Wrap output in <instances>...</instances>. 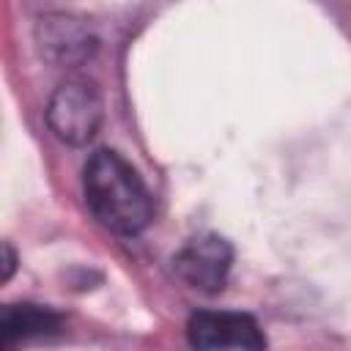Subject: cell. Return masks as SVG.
Wrapping results in <instances>:
<instances>
[{
    "label": "cell",
    "instance_id": "obj_7",
    "mask_svg": "<svg viewBox=\"0 0 351 351\" xmlns=\"http://www.w3.org/2000/svg\"><path fill=\"white\" fill-rule=\"evenodd\" d=\"M14 269H16V255H14L11 244H8V241H3V282H8V280H11Z\"/></svg>",
    "mask_w": 351,
    "mask_h": 351
},
{
    "label": "cell",
    "instance_id": "obj_1",
    "mask_svg": "<svg viewBox=\"0 0 351 351\" xmlns=\"http://www.w3.org/2000/svg\"><path fill=\"white\" fill-rule=\"evenodd\" d=\"M82 189L90 214L112 233L134 236L154 217L151 195L137 170L110 148L90 154L82 170Z\"/></svg>",
    "mask_w": 351,
    "mask_h": 351
},
{
    "label": "cell",
    "instance_id": "obj_6",
    "mask_svg": "<svg viewBox=\"0 0 351 351\" xmlns=\"http://www.w3.org/2000/svg\"><path fill=\"white\" fill-rule=\"evenodd\" d=\"M0 329H3V348L11 351L16 343L55 335L60 329V315L49 307L30 304V302L5 304L0 315Z\"/></svg>",
    "mask_w": 351,
    "mask_h": 351
},
{
    "label": "cell",
    "instance_id": "obj_2",
    "mask_svg": "<svg viewBox=\"0 0 351 351\" xmlns=\"http://www.w3.org/2000/svg\"><path fill=\"white\" fill-rule=\"evenodd\" d=\"M47 123L58 140L69 145H85L101 126V96L88 80L71 77L55 88L47 104Z\"/></svg>",
    "mask_w": 351,
    "mask_h": 351
},
{
    "label": "cell",
    "instance_id": "obj_3",
    "mask_svg": "<svg viewBox=\"0 0 351 351\" xmlns=\"http://www.w3.org/2000/svg\"><path fill=\"white\" fill-rule=\"evenodd\" d=\"M192 351H266L258 321L236 310H197L186 321Z\"/></svg>",
    "mask_w": 351,
    "mask_h": 351
},
{
    "label": "cell",
    "instance_id": "obj_5",
    "mask_svg": "<svg viewBox=\"0 0 351 351\" xmlns=\"http://www.w3.org/2000/svg\"><path fill=\"white\" fill-rule=\"evenodd\" d=\"M36 38H38L41 55L60 66L82 63L96 49V38L88 33V27L82 22H77L71 16H60V14L41 16L38 27H36Z\"/></svg>",
    "mask_w": 351,
    "mask_h": 351
},
{
    "label": "cell",
    "instance_id": "obj_4",
    "mask_svg": "<svg viewBox=\"0 0 351 351\" xmlns=\"http://www.w3.org/2000/svg\"><path fill=\"white\" fill-rule=\"evenodd\" d=\"M230 263H233V247L214 233L192 239L173 258L176 274L200 293H219L228 282Z\"/></svg>",
    "mask_w": 351,
    "mask_h": 351
}]
</instances>
